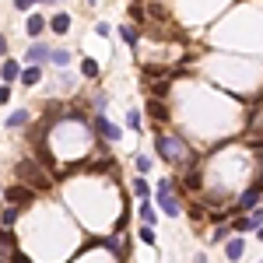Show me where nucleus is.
Instances as JSON below:
<instances>
[{"label":"nucleus","instance_id":"nucleus-1","mask_svg":"<svg viewBox=\"0 0 263 263\" xmlns=\"http://www.w3.org/2000/svg\"><path fill=\"white\" fill-rule=\"evenodd\" d=\"M155 151H158V158L165 165H172V168H193L197 162V151L190 147V141H182V137H172V134H155Z\"/></svg>","mask_w":263,"mask_h":263},{"label":"nucleus","instance_id":"nucleus-2","mask_svg":"<svg viewBox=\"0 0 263 263\" xmlns=\"http://www.w3.org/2000/svg\"><path fill=\"white\" fill-rule=\"evenodd\" d=\"M155 200H158V207H162L165 218H179L182 214V203H179V190H176V182L168 179H158V186H155Z\"/></svg>","mask_w":263,"mask_h":263},{"label":"nucleus","instance_id":"nucleus-3","mask_svg":"<svg viewBox=\"0 0 263 263\" xmlns=\"http://www.w3.org/2000/svg\"><path fill=\"white\" fill-rule=\"evenodd\" d=\"M14 176H18L25 186H32L35 193L49 190V176H46V172H42V165H39V162H32V158H21L18 168H14Z\"/></svg>","mask_w":263,"mask_h":263},{"label":"nucleus","instance_id":"nucleus-4","mask_svg":"<svg viewBox=\"0 0 263 263\" xmlns=\"http://www.w3.org/2000/svg\"><path fill=\"white\" fill-rule=\"evenodd\" d=\"M4 197H7L11 207H21V211H25L28 203L35 200V190H32V186H25V182H18V186H7V190H4Z\"/></svg>","mask_w":263,"mask_h":263},{"label":"nucleus","instance_id":"nucleus-5","mask_svg":"<svg viewBox=\"0 0 263 263\" xmlns=\"http://www.w3.org/2000/svg\"><path fill=\"white\" fill-rule=\"evenodd\" d=\"M91 123H95V134H99V137H105V144H116L123 137V130L116 126V123H109L102 112H95V120H91Z\"/></svg>","mask_w":263,"mask_h":263},{"label":"nucleus","instance_id":"nucleus-6","mask_svg":"<svg viewBox=\"0 0 263 263\" xmlns=\"http://www.w3.org/2000/svg\"><path fill=\"white\" fill-rule=\"evenodd\" d=\"M260 197H263V179H260V182H253V186L246 190L242 197H239V211H242V214L256 211V207H260Z\"/></svg>","mask_w":263,"mask_h":263},{"label":"nucleus","instance_id":"nucleus-7","mask_svg":"<svg viewBox=\"0 0 263 263\" xmlns=\"http://www.w3.org/2000/svg\"><path fill=\"white\" fill-rule=\"evenodd\" d=\"M246 256V239L242 235H232L228 242H224V260L228 263H239Z\"/></svg>","mask_w":263,"mask_h":263},{"label":"nucleus","instance_id":"nucleus-8","mask_svg":"<svg viewBox=\"0 0 263 263\" xmlns=\"http://www.w3.org/2000/svg\"><path fill=\"white\" fill-rule=\"evenodd\" d=\"M49 53H53V49H49L46 42H35V46H32V49L25 53V60H28V63H35V67H39V63H46V60H49Z\"/></svg>","mask_w":263,"mask_h":263},{"label":"nucleus","instance_id":"nucleus-9","mask_svg":"<svg viewBox=\"0 0 263 263\" xmlns=\"http://www.w3.org/2000/svg\"><path fill=\"white\" fill-rule=\"evenodd\" d=\"M18 81H21V88H35V84L42 81V70L35 67V63H28V67L21 70V78H18Z\"/></svg>","mask_w":263,"mask_h":263},{"label":"nucleus","instance_id":"nucleus-10","mask_svg":"<svg viewBox=\"0 0 263 263\" xmlns=\"http://www.w3.org/2000/svg\"><path fill=\"white\" fill-rule=\"evenodd\" d=\"M18 78H21V63L18 60H4V67H0V81L14 84Z\"/></svg>","mask_w":263,"mask_h":263},{"label":"nucleus","instance_id":"nucleus-11","mask_svg":"<svg viewBox=\"0 0 263 263\" xmlns=\"http://www.w3.org/2000/svg\"><path fill=\"white\" fill-rule=\"evenodd\" d=\"M147 116H151V120H158V123H165V120H168V105L158 102V99H147Z\"/></svg>","mask_w":263,"mask_h":263},{"label":"nucleus","instance_id":"nucleus-12","mask_svg":"<svg viewBox=\"0 0 263 263\" xmlns=\"http://www.w3.org/2000/svg\"><path fill=\"white\" fill-rule=\"evenodd\" d=\"M49 32H57V35H67V32H70V14H53V18H49Z\"/></svg>","mask_w":263,"mask_h":263},{"label":"nucleus","instance_id":"nucleus-13","mask_svg":"<svg viewBox=\"0 0 263 263\" xmlns=\"http://www.w3.org/2000/svg\"><path fill=\"white\" fill-rule=\"evenodd\" d=\"M120 39L126 42L130 49H134V46L141 42V28H134V25H120Z\"/></svg>","mask_w":263,"mask_h":263},{"label":"nucleus","instance_id":"nucleus-14","mask_svg":"<svg viewBox=\"0 0 263 263\" xmlns=\"http://www.w3.org/2000/svg\"><path fill=\"white\" fill-rule=\"evenodd\" d=\"M28 120H32V112H28V109H18V112H11V116H7V130L28 126Z\"/></svg>","mask_w":263,"mask_h":263},{"label":"nucleus","instance_id":"nucleus-15","mask_svg":"<svg viewBox=\"0 0 263 263\" xmlns=\"http://www.w3.org/2000/svg\"><path fill=\"white\" fill-rule=\"evenodd\" d=\"M25 32H28L32 39H39L42 32H46V18H42V14H32V18H28V28H25Z\"/></svg>","mask_w":263,"mask_h":263},{"label":"nucleus","instance_id":"nucleus-16","mask_svg":"<svg viewBox=\"0 0 263 263\" xmlns=\"http://www.w3.org/2000/svg\"><path fill=\"white\" fill-rule=\"evenodd\" d=\"M18 214H21V207H4V214H0V228H14V221H18Z\"/></svg>","mask_w":263,"mask_h":263},{"label":"nucleus","instance_id":"nucleus-17","mask_svg":"<svg viewBox=\"0 0 263 263\" xmlns=\"http://www.w3.org/2000/svg\"><path fill=\"white\" fill-rule=\"evenodd\" d=\"M123 120H126V126H130L134 134H141V130H144V116H141V112H137V109H130V112H126Z\"/></svg>","mask_w":263,"mask_h":263},{"label":"nucleus","instance_id":"nucleus-18","mask_svg":"<svg viewBox=\"0 0 263 263\" xmlns=\"http://www.w3.org/2000/svg\"><path fill=\"white\" fill-rule=\"evenodd\" d=\"M134 197L151 200V186H147V179H144V176H137V179H134Z\"/></svg>","mask_w":263,"mask_h":263},{"label":"nucleus","instance_id":"nucleus-19","mask_svg":"<svg viewBox=\"0 0 263 263\" xmlns=\"http://www.w3.org/2000/svg\"><path fill=\"white\" fill-rule=\"evenodd\" d=\"M141 221L144 224H158V214H155V207L147 200H141Z\"/></svg>","mask_w":263,"mask_h":263},{"label":"nucleus","instance_id":"nucleus-20","mask_svg":"<svg viewBox=\"0 0 263 263\" xmlns=\"http://www.w3.org/2000/svg\"><path fill=\"white\" fill-rule=\"evenodd\" d=\"M232 235H235V232H232V224H218V228H214V235H211V239H214V242H228V239H232Z\"/></svg>","mask_w":263,"mask_h":263},{"label":"nucleus","instance_id":"nucleus-21","mask_svg":"<svg viewBox=\"0 0 263 263\" xmlns=\"http://www.w3.org/2000/svg\"><path fill=\"white\" fill-rule=\"evenodd\" d=\"M49 60L57 63V67H67V63H70V53H67V49H53V53H49Z\"/></svg>","mask_w":263,"mask_h":263},{"label":"nucleus","instance_id":"nucleus-22","mask_svg":"<svg viewBox=\"0 0 263 263\" xmlns=\"http://www.w3.org/2000/svg\"><path fill=\"white\" fill-rule=\"evenodd\" d=\"M134 165H137V176H147V172H151V158H147V155H137Z\"/></svg>","mask_w":263,"mask_h":263},{"label":"nucleus","instance_id":"nucleus-23","mask_svg":"<svg viewBox=\"0 0 263 263\" xmlns=\"http://www.w3.org/2000/svg\"><path fill=\"white\" fill-rule=\"evenodd\" d=\"M81 74L84 78H99V63L95 60H81Z\"/></svg>","mask_w":263,"mask_h":263},{"label":"nucleus","instance_id":"nucleus-24","mask_svg":"<svg viewBox=\"0 0 263 263\" xmlns=\"http://www.w3.org/2000/svg\"><path fill=\"white\" fill-rule=\"evenodd\" d=\"M141 242L155 246V228H151V224H144V228H141Z\"/></svg>","mask_w":263,"mask_h":263},{"label":"nucleus","instance_id":"nucleus-25","mask_svg":"<svg viewBox=\"0 0 263 263\" xmlns=\"http://www.w3.org/2000/svg\"><path fill=\"white\" fill-rule=\"evenodd\" d=\"M109 32H112V28H109V25H105V21H99V25H95V35H102V39H105V35H109Z\"/></svg>","mask_w":263,"mask_h":263},{"label":"nucleus","instance_id":"nucleus-26","mask_svg":"<svg viewBox=\"0 0 263 263\" xmlns=\"http://www.w3.org/2000/svg\"><path fill=\"white\" fill-rule=\"evenodd\" d=\"M11 99V84H0V105Z\"/></svg>","mask_w":263,"mask_h":263},{"label":"nucleus","instance_id":"nucleus-27","mask_svg":"<svg viewBox=\"0 0 263 263\" xmlns=\"http://www.w3.org/2000/svg\"><path fill=\"white\" fill-rule=\"evenodd\" d=\"M32 4H39V0H14V7H18V11H28Z\"/></svg>","mask_w":263,"mask_h":263},{"label":"nucleus","instance_id":"nucleus-28","mask_svg":"<svg viewBox=\"0 0 263 263\" xmlns=\"http://www.w3.org/2000/svg\"><path fill=\"white\" fill-rule=\"evenodd\" d=\"M0 57H7V35H0Z\"/></svg>","mask_w":263,"mask_h":263},{"label":"nucleus","instance_id":"nucleus-29","mask_svg":"<svg viewBox=\"0 0 263 263\" xmlns=\"http://www.w3.org/2000/svg\"><path fill=\"white\" fill-rule=\"evenodd\" d=\"M11 263H28V256H21V253H14V256H11Z\"/></svg>","mask_w":263,"mask_h":263},{"label":"nucleus","instance_id":"nucleus-30","mask_svg":"<svg viewBox=\"0 0 263 263\" xmlns=\"http://www.w3.org/2000/svg\"><path fill=\"white\" fill-rule=\"evenodd\" d=\"M193 263H207V256H203V253H197V256H193Z\"/></svg>","mask_w":263,"mask_h":263},{"label":"nucleus","instance_id":"nucleus-31","mask_svg":"<svg viewBox=\"0 0 263 263\" xmlns=\"http://www.w3.org/2000/svg\"><path fill=\"white\" fill-rule=\"evenodd\" d=\"M256 239H260V242H263V224H260V228H256Z\"/></svg>","mask_w":263,"mask_h":263},{"label":"nucleus","instance_id":"nucleus-32","mask_svg":"<svg viewBox=\"0 0 263 263\" xmlns=\"http://www.w3.org/2000/svg\"><path fill=\"white\" fill-rule=\"evenodd\" d=\"M39 4H53V0H39Z\"/></svg>","mask_w":263,"mask_h":263},{"label":"nucleus","instance_id":"nucleus-33","mask_svg":"<svg viewBox=\"0 0 263 263\" xmlns=\"http://www.w3.org/2000/svg\"><path fill=\"white\" fill-rule=\"evenodd\" d=\"M53 4H60V0H53Z\"/></svg>","mask_w":263,"mask_h":263},{"label":"nucleus","instance_id":"nucleus-34","mask_svg":"<svg viewBox=\"0 0 263 263\" xmlns=\"http://www.w3.org/2000/svg\"><path fill=\"white\" fill-rule=\"evenodd\" d=\"M260 263H263V260H260Z\"/></svg>","mask_w":263,"mask_h":263}]
</instances>
